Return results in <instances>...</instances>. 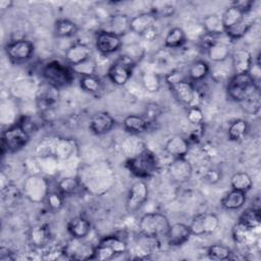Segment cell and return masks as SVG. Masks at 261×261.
Returning a JSON list of instances; mask_svg holds the SVG:
<instances>
[{
	"label": "cell",
	"mask_w": 261,
	"mask_h": 261,
	"mask_svg": "<svg viewBox=\"0 0 261 261\" xmlns=\"http://www.w3.org/2000/svg\"><path fill=\"white\" fill-rule=\"evenodd\" d=\"M125 167L136 177L145 179L154 176L158 172L159 161L151 150L144 148L126 160Z\"/></svg>",
	"instance_id": "1"
},
{
	"label": "cell",
	"mask_w": 261,
	"mask_h": 261,
	"mask_svg": "<svg viewBox=\"0 0 261 261\" xmlns=\"http://www.w3.org/2000/svg\"><path fill=\"white\" fill-rule=\"evenodd\" d=\"M257 91H259V83L255 82L249 72L231 75L226 86L227 96L239 103Z\"/></svg>",
	"instance_id": "2"
},
{
	"label": "cell",
	"mask_w": 261,
	"mask_h": 261,
	"mask_svg": "<svg viewBox=\"0 0 261 261\" xmlns=\"http://www.w3.org/2000/svg\"><path fill=\"white\" fill-rule=\"evenodd\" d=\"M170 223L168 218L158 212H151L144 214L139 221V229L143 237L152 239H162L165 238Z\"/></svg>",
	"instance_id": "3"
},
{
	"label": "cell",
	"mask_w": 261,
	"mask_h": 261,
	"mask_svg": "<svg viewBox=\"0 0 261 261\" xmlns=\"http://www.w3.org/2000/svg\"><path fill=\"white\" fill-rule=\"evenodd\" d=\"M42 74L47 84L59 89L69 85L73 80L74 73L70 65L58 60H52L44 65Z\"/></svg>",
	"instance_id": "4"
},
{
	"label": "cell",
	"mask_w": 261,
	"mask_h": 261,
	"mask_svg": "<svg viewBox=\"0 0 261 261\" xmlns=\"http://www.w3.org/2000/svg\"><path fill=\"white\" fill-rule=\"evenodd\" d=\"M31 135L17 122L2 133L1 152L14 153L20 151L30 141Z\"/></svg>",
	"instance_id": "5"
},
{
	"label": "cell",
	"mask_w": 261,
	"mask_h": 261,
	"mask_svg": "<svg viewBox=\"0 0 261 261\" xmlns=\"http://www.w3.org/2000/svg\"><path fill=\"white\" fill-rule=\"evenodd\" d=\"M134 66L135 61L126 55H122L109 66L108 79L116 86H123L129 81Z\"/></svg>",
	"instance_id": "6"
},
{
	"label": "cell",
	"mask_w": 261,
	"mask_h": 261,
	"mask_svg": "<svg viewBox=\"0 0 261 261\" xmlns=\"http://www.w3.org/2000/svg\"><path fill=\"white\" fill-rule=\"evenodd\" d=\"M149 197L148 185L144 179H137L129 188L125 200V209L129 213H134L142 208Z\"/></svg>",
	"instance_id": "7"
},
{
	"label": "cell",
	"mask_w": 261,
	"mask_h": 261,
	"mask_svg": "<svg viewBox=\"0 0 261 261\" xmlns=\"http://www.w3.org/2000/svg\"><path fill=\"white\" fill-rule=\"evenodd\" d=\"M49 192V182L42 176L31 175L23 182L24 196L32 202L39 203L45 201Z\"/></svg>",
	"instance_id": "8"
},
{
	"label": "cell",
	"mask_w": 261,
	"mask_h": 261,
	"mask_svg": "<svg viewBox=\"0 0 261 261\" xmlns=\"http://www.w3.org/2000/svg\"><path fill=\"white\" fill-rule=\"evenodd\" d=\"M5 51L10 61L13 63H21L32 57L34 53V46L28 40L16 39L6 45Z\"/></svg>",
	"instance_id": "9"
},
{
	"label": "cell",
	"mask_w": 261,
	"mask_h": 261,
	"mask_svg": "<svg viewBox=\"0 0 261 261\" xmlns=\"http://www.w3.org/2000/svg\"><path fill=\"white\" fill-rule=\"evenodd\" d=\"M189 226L193 236L210 234L218 228L219 219L213 213H203L195 216Z\"/></svg>",
	"instance_id": "10"
},
{
	"label": "cell",
	"mask_w": 261,
	"mask_h": 261,
	"mask_svg": "<svg viewBox=\"0 0 261 261\" xmlns=\"http://www.w3.org/2000/svg\"><path fill=\"white\" fill-rule=\"evenodd\" d=\"M59 89L46 83L37 93V107L41 112H49L53 110L59 101Z\"/></svg>",
	"instance_id": "11"
},
{
	"label": "cell",
	"mask_w": 261,
	"mask_h": 261,
	"mask_svg": "<svg viewBox=\"0 0 261 261\" xmlns=\"http://www.w3.org/2000/svg\"><path fill=\"white\" fill-rule=\"evenodd\" d=\"M94 252L95 247L84 243L82 239L72 238L71 241L65 245L63 248V254L70 259L76 260H89L94 259Z\"/></svg>",
	"instance_id": "12"
},
{
	"label": "cell",
	"mask_w": 261,
	"mask_h": 261,
	"mask_svg": "<svg viewBox=\"0 0 261 261\" xmlns=\"http://www.w3.org/2000/svg\"><path fill=\"white\" fill-rule=\"evenodd\" d=\"M95 45L100 53L104 55L112 54L121 48L122 38L109 31H100L96 35Z\"/></svg>",
	"instance_id": "13"
},
{
	"label": "cell",
	"mask_w": 261,
	"mask_h": 261,
	"mask_svg": "<svg viewBox=\"0 0 261 261\" xmlns=\"http://www.w3.org/2000/svg\"><path fill=\"white\" fill-rule=\"evenodd\" d=\"M170 91L173 93L174 97L177 101L180 103L187 105V106H198L197 100H198V93L193 85L192 82L189 80L182 81L172 87L169 88Z\"/></svg>",
	"instance_id": "14"
},
{
	"label": "cell",
	"mask_w": 261,
	"mask_h": 261,
	"mask_svg": "<svg viewBox=\"0 0 261 261\" xmlns=\"http://www.w3.org/2000/svg\"><path fill=\"white\" fill-rule=\"evenodd\" d=\"M168 173L172 180L182 184L191 178L193 174V166L186 157L173 158L168 165Z\"/></svg>",
	"instance_id": "15"
},
{
	"label": "cell",
	"mask_w": 261,
	"mask_h": 261,
	"mask_svg": "<svg viewBox=\"0 0 261 261\" xmlns=\"http://www.w3.org/2000/svg\"><path fill=\"white\" fill-rule=\"evenodd\" d=\"M115 124L111 114L106 111H100L92 115L89 122L90 130L95 135H105L109 133Z\"/></svg>",
	"instance_id": "16"
},
{
	"label": "cell",
	"mask_w": 261,
	"mask_h": 261,
	"mask_svg": "<svg viewBox=\"0 0 261 261\" xmlns=\"http://www.w3.org/2000/svg\"><path fill=\"white\" fill-rule=\"evenodd\" d=\"M192 236L190 226L188 224L176 222L170 224L168 232L165 237L167 244L171 247H179L186 244Z\"/></svg>",
	"instance_id": "17"
},
{
	"label": "cell",
	"mask_w": 261,
	"mask_h": 261,
	"mask_svg": "<svg viewBox=\"0 0 261 261\" xmlns=\"http://www.w3.org/2000/svg\"><path fill=\"white\" fill-rule=\"evenodd\" d=\"M233 74L248 73L254 62L250 51L244 48L237 49L230 53Z\"/></svg>",
	"instance_id": "18"
},
{
	"label": "cell",
	"mask_w": 261,
	"mask_h": 261,
	"mask_svg": "<svg viewBox=\"0 0 261 261\" xmlns=\"http://www.w3.org/2000/svg\"><path fill=\"white\" fill-rule=\"evenodd\" d=\"M92 49L84 43H74L69 46L65 52V60L68 64L74 65L81 63L91 57Z\"/></svg>",
	"instance_id": "19"
},
{
	"label": "cell",
	"mask_w": 261,
	"mask_h": 261,
	"mask_svg": "<svg viewBox=\"0 0 261 261\" xmlns=\"http://www.w3.org/2000/svg\"><path fill=\"white\" fill-rule=\"evenodd\" d=\"M164 149L173 158H181L187 156L190 150V143L185 137L175 135L167 140Z\"/></svg>",
	"instance_id": "20"
},
{
	"label": "cell",
	"mask_w": 261,
	"mask_h": 261,
	"mask_svg": "<svg viewBox=\"0 0 261 261\" xmlns=\"http://www.w3.org/2000/svg\"><path fill=\"white\" fill-rule=\"evenodd\" d=\"M155 19V16L150 11L139 13L129 18V31L136 35L142 36L144 32L154 25Z\"/></svg>",
	"instance_id": "21"
},
{
	"label": "cell",
	"mask_w": 261,
	"mask_h": 261,
	"mask_svg": "<svg viewBox=\"0 0 261 261\" xmlns=\"http://www.w3.org/2000/svg\"><path fill=\"white\" fill-rule=\"evenodd\" d=\"M253 23H254L253 12L252 11L247 12V13H245L244 17L242 18V20L240 22H238L233 27L225 30L224 34L227 36V38L229 40L241 39L248 33V31L252 28Z\"/></svg>",
	"instance_id": "22"
},
{
	"label": "cell",
	"mask_w": 261,
	"mask_h": 261,
	"mask_svg": "<svg viewBox=\"0 0 261 261\" xmlns=\"http://www.w3.org/2000/svg\"><path fill=\"white\" fill-rule=\"evenodd\" d=\"M122 124L123 127L132 134H142L147 132L152 123L144 115L129 114L124 117Z\"/></svg>",
	"instance_id": "23"
},
{
	"label": "cell",
	"mask_w": 261,
	"mask_h": 261,
	"mask_svg": "<svg viewBox=\"0 0 261 261\" xmlns=\"http://www.w3.org/2000/svg\"><path fill=\"white\" fill-rule=\"evenodd\" d=\"M68 233L75 239H85L91 231V222L83 216H76L67 223Z\"/></svg>",
	"instance_id": "24"
},
{
	"label": "cell",
	"mask_w": 261,
	"mask_h": 261,
	"mask_svg": "<svg viewBox=\"0 0 261 261\" xmlns=\"http://www.w3.org/2000/svg\"><path fill=\"white\" fill-rule=\"evenodd\" d=\"M246 193L231 189L221 199V206L226 210H239L246 203Z\"/></svg>",
	"instance_id": "25"
},
{
	"label": "cell",
	"mask_w": 261,
	"mask_h": 261,
	"mask_svg": "<svg viewBox=\"0 0 261 261\" xmlns=\"http://www.w3.org/2000/svg\"><path fill=\"white\" fill-rule=\"evenodd\" d=\"M207 55L213 62H223L230 56V48L224 41L218 39L207 50Z\"/></svg>",
	"instance_id": "26"
},
{
	"label": "cell",
	"mask_w": 261,
	"mask_h": 261,
	"mask_svg": "<svg viewBox=\"0 0 261 261\" xmlns=\"http://www.w3.org/2000/svg\"><path fill=\"white\" fill-rule=\"evenodd\" d=\"M30 243L35 248H43L50 241V230L45 225H36L30 231Z\"/></svg>",
	"instance_id": "27"
},
{
	"label": "cell",
	"mask_w": 261,
	"mask_h": 261,
	"mask_svg": "<svg viewBox=\"0 0 261 261\" xmlns=\"http://www.w3.org/2000/svg\"><path fill=\"white\" fill-rule=\"evenodd\" d=\"M255 234V230L249 228L245 224L238 221L231 229V236L236 243L241 245H251L253 242V237Z\"/></svg>",
	"instance_id": "28"
},
{
	"label": "cell",
	"mask_w": 261,
	"mask_h": 261,
	"mask_svg": "<svg viewBox=\"0 0 261 261\" xmlns=\"http://www.w3.org/2000/svg\"><path fill=\"white\" fill-rule=\"evenodd\" d=\"M210 72L209 64L204 60L194 61L188 70V80L190 82H201Z\"/></svg>",
	"instance_id": "29"
},
{
	"label": "cell",
	"mask_w": 261,
	"mask_h": 261,
	"mask_svg": "<svg viewBox=\"0 0 261 261\" xmlns=\"http://www.w3.org/2000/svg\"><path fill=\"white\" fill-rule=\"evenodd\" d=\"M109 23H110L109 32L119 36L120 38L126 35L127 32L129 31V18L125 14L117 13L112 15Z\"/></svg>",
	"instance_id": "30"
},
{
	"label": "cell",
	"mask_w": 261,
	"mask_h": 261,
	"mask_svg": "<svg viewBox=\"0 0 261 261\" xmlns=\"http://www.w3.org/2000/svg\"><path fill=\"white\" fill-rule=\"evenodd\" d=\"M77 25L70 19L60 18L54 24V33L58 38H69L77 33Z\"/></svg>",
	"instance_id": "31"
},
{
	"label": "cell",
	"mask_w": 261,
	"mask_h": 261,
	"mask_svg": "<svg viewBox=\"0 0 261 261\" xmlns=\"http://www.w3.org/2000/svg\"><path fill=\"white\" fill-rule=\"evenodd\" d=\"M186 40L187 35L185 31L179 27H175L170 29L166 34V37L164 39V45L165 47L171 49L179 48L186 43Z\"/></svg>",
	"instance_id": "32"
},
{
	"label": "cell",
	"mask_w": 261,
	"mask_h": 261,
	"mask_svg": "<svg viewBox=\"0 0 261 261\" xmlns=\"http://www.w3.org/2000/svg\"><path fill=\"white\" fill-rule=\"evenodd\" d=\"M239 221L249 228L256 230L260 226L261 216H260V209L256 207H251L246 209L240 216Z\"/></svg>",
	"instance_id": "33"
},
{
	"label": "cell",
	"mask_w": 261,
	"mask_h": 261,
	"mask_svg": "<svg viewBox=\"0 0 261 261\" xmlns=\"http://www.w3.org/2000/svg\"><path fill=\"white\" fill-rule=\"evenodd\" d=\"M244 15H245V12H243L240 8H238L234 5H231L228 8H226L224 12L220 15L224 31L233 27L238 22H240L244 17Z\"/></svg>",
	"instance_id": "34"
},
{
	"label": "cell",
	"mask_w": 261,
	"mask_h": 261,
	"mask_svg": "<svg viewBox=\"0 0 261 261\" xmlns=\"http://www.w3.org/2000/svg\"><path fill=\"white\" fill-rule=\"evenodd\" d=\"M230 186H231V189H233V190H237V191H240L243 193H247L248 191L251 190V188L253 186V180L247 172L239 171L231 175Z\"/></svg>",
	"instance_id": "35"
},
{
	"label": "cell",
	"mask_w": 261,
	"mask_h": 261,
	"mask_svg": "<svg viewBox=\"0 0 261 261\" xmlns=\"http://www.w3.org/2000/svg\"><path fill=\"white\" fill-rule=\"evenodd\" d=\"M203 28L206 34L210 35H222L224 34V28L222 24L221 16L218 14H209L203 19Z\"/></svg>",
	"instance_id": "36"
},
{
	"label": "cell",
	"mask_w": 261,
	"mask_h": 261,
	"mask_svg": "<svg viewBox=\"0 0 261 261\" xmlns=\"http://www.w3.org/2000/svg\"><path fill=\"white\" fill-rule=\"evenodd\" d=\"M82 187V182L80 179L73 177V176H66L62 177L57 182V190L63 195V196H71L76 194Z\"/></svg>",
	"instance_id": "37"
},
{
	"label": "cell",
	"mask_w": 261,
	"mask_h": 261,
	"mask_svg": "<svg viewBox=\"0 0 261 261\" xmlns=\"http://www.w3.org/2000/svg\"><path fill=\"white\" fill-rule=\"evenodd\" d=\"M249 130V124L245 119L239 118L233 120L227 129V136L230 141L242 140Z\"/></svg>",
	"instance_id": "38"
},
{
	"label": "cell",
	"mask_w": 261,
	"mask_h": 261,
	"mask_svg": "<svg viewBox=\"0 0 261 261\" xmlns=\"http://www.w3.org/2000/svg\"><path fill=\"white\" fill-rule=\"evenodd\" d=\"M57 143V137H47L39 142L36 148V153L41 158H47L55 156V148Z\"/></svg>",
	"instance_id": "39"
},
{
	"label": "cell",
	"mask_w": 261,
	"mask_h": 261,
	"mask_svg": "<svg viewBox=\"0 0 261 261\" xmlns=\"http://www.w3.org/2000/svg\"><path fill=\"white\" fill-rule=\"evenodd\" d=\"M99 243H102V244L110 247L115 252V254L117 256L124 254L127 250L126 242L121 237H117L114 234L104 237L103 239H101L99 241Z\"/></svg>",
	"instance_id": "40"
},
{
	"label": "cell",
	"mask_w": 261,
	"mask_h": 261,
	"mask_svg": "<svg viewBox=\"0 0 261 261\" xmlns=\"http://www.w3.org/2000/svg\"><path fill=\"white\" fill-rule=\"evenodd\" d=\"M207 255L212 260H227L231 258V250L221 244H213L207 248Z\"/></svg>",
	"instance_id": "41"
},
{
	"label": "cell",
	"mask_w": 261,
	"mask_h": 261,
	"mask_svg": "<svg viewBox=\"0 0 261 261\" xmlns=\"http://www.w3.org/2000/svg\"><path fill=\"white\" fill-rule=\"evenodd\" d=\"M74 147V142L72 140L65 138H57L54 157L65 159L72 154Z\"/></svg>",
	"instance_id": "42"
},
{
	"label": "cell",
	"mask_w": 261,
	"mask_h": 261,
	"mask_svg": "<svg viewBox=\"0 0 261 261\" xmlns=\"http://www.w3.org/2000/svg\"><path fill=\"white\" fill-rule=\"evenodd\" d=\"M72 71L74 74H79L82 76H88V75H95V72L97 70V64L95 62L94 59H92V57H90L89 59L74 64V65H70Z\"/></svg>",
	"instance_id": "43"
},
{
	"label": "cell",
	"mask_w": 261,
	"mask_h": 261,
	"mask_svg": "<svg viewBox=\"0 0 261 261\" xmlns=\"http://www.w3.org/2000/svg\"><path fill=\"white\" fill-rule=\"evenodd\" d=\"M80 87L89 94H97L102 89V83L96 75L82 76L80 79Z\"/></svg>",
	"instance_id": "44"
},
{
	"label": "cell",
	"mask_w": 261,
	"mask_h": 261,
	"mask_svg": "<svg viewBox=\"0 0 261 261\" xmlns=\"http://www.w3.org/2000/svg\"><path fill=\"white\" fill-rule=\"evenodd\" d=\"M142 84L144 89L149 93H155L160 89L161 82L157 73L152 71H146L142 75Z\"/></svg>",
	"instance_id": "45"
},
{
	"label": "cell",
	"mask_w": 261,
	"mask_h": 261,
	"mask_svg": "<svg viewBox=\"0 0 261 261\" xmlns=\"http://www.w3.org/2000/svg\"><path fill=\"white\" fill-rule=\"evenodd\" d=\"M150 12L156 17H170L175 12V6L170 2H155Z\"/></svg>",
	"instance_id": "46"
},
{
	"label": "cell",
	"mask_w": 261,
	"mask_h": 261,
	"mask_svg": "<svg viewBox=\"0 0 261 261\" xmlns=\"http://www.w3.org/2000/svg\"><path fill=\"white\" fill-rule=\"evenodd\" d=\"M242 108L250 113V114H257L260 110V93L259 91L255 92L253 95L248 97L246 100L241 102Z\"/></svg>",
	"instance_id": "47"
},
{
	"label": "cell",
	"mask_w": 261,
	"mask_h": 261,
	"mask_svg": "<svg viewBox=\"0 0 261 261\" xmlns=\"http://www.w3.org/2000/svg\"><path fill=\"white\" fill-rule=\"evenodd\" d=\"M63 200H64V196L58 190L50 191L45 199L48 207L55 211L59 210L63 206Z\"/></svg>",
	"instance_id": "48"
},
{
	"label": "cell",
	"mask_w": 261,
	"mask_h": 261,
	"mask_svg": "<svg viewBox=\"0 0 261 261\" xmlns=\"http://www.w3.org/2000/svg\"><path fill=\"white\" fill-rule=\"evenodd\" d=\"M187 119L192 125L204 123V114L199 106H190L187 111Z\"/></svg>",
	"instance_id": "49"
},
{
	"label": "cell",
	"mask_w": 261,
	"mask_h": 261,
	"mask_svg": "<svg viewBox=\"0 0 261 261\" xmlns=\"http://www.w3.org/2000/svg\"><path fill=\"white\" fill-rule=\"evenodd\" d=\"M20 198V193L12 185L7 184V186L2 188V199L6 204H13Z\"/></svg>",
	"instance_id": "50"
},
{
	"label": "cell",
	"mask_w": 261,
	"mask_h": 261,
	"mask_svg": "<svg viewBox=\"0 0 261 261\" xmlns=\"http://www.w3.org/2000/svg\"><path fill=\"white\" fill-rule=\"evenodd\" d=\"M165 83L168 85V87H172L182 81L188 80V75L185 74L181 70H172L169 73H167L164 77Z\"/></svg>",
	"instance_id": "51"
},
{
	"label": "cell",
	"mask_w": 261,
	"mask_h": 261,
	"mask_svg": "<svg viewBox=\"0 0 261 261\" xmlns=\"http://www.w3.org/2000/svg\"><path fill=\"white\" fill-rule=\"evenodd\" d=\"M204 129H205L204 123L197 124V125H192V128H191L190 133L188 134V137H185V138L188 140V142L190 144L191 143H198L204 135Z\"/></svg>",
	"instance_id": "52"
},
{
	"label": "cell",
	"mask_w": 261,
	"mask_h": 261,
	"mask_svg": "<svg viewBox=\"0 0 261 261\" xmlns=\"http://www.w3.org/2000/svg\"><path fill=\"white\" fill-rule=\"evenodd\" d=\"M161 114V108L158 104L156 103H150L146 106L144 116L151 122L153 123Z\"/></svg>",
	"instance_id": "53"
},
{
	"label": "cell",
	"mask_w": 261,
	"mask_h": 261,
	"mask_svg": "<svg viewBox=\"0 0 261 261\" xmlns=\"http://www.w3.org/2000/svg\"><path fill=\"white\" fill-rule=\"evenodd\" d=\"M220 177H221V173L217 169H210L206 171L205 174L203 175V179L210 185L216 184L220 179Z\"/></svg>",
	"instance_id": "54"
},
{
	"label": "cell",
	"mask_w": 261,
	"mask_h": 261,
	"mask_svg": "<svg viewBox=\"0 0 261 261\" xmlns=\"http://www.w3.org/2000/svg\"><path fill=\"white\" fill-rule=\"evenodd\" d=\"M232 5L237 6L238 8H240L243 12H250L253 10V5L254 2L251 0H241V1H236L232 3Z\"/></svg>",
	"instance_id": "55"
},
{
	"label": "cell",
	"mask_w": 261,
	"mask_h": 261,
	"mask_svg": "<svg viewBox=\"0 0 261 261\" xmlns=\"http://www.w3.org/2000/svg\"><path fill=\"white\" fill-rule=\"evenodd\" d=\"M156 36H157V31H156V29L153 25V27L149 28L146 32H144L141 37L144 38L147 41H153L156 38Z\"/></svg>",
	"instance_id": "56"
},
{
	"label": "cell",
	"mask_w": 261,
	"mask_h": 261,
	"mask_svg": "<svg viewBox=\"0 0 261 261\" xmlns=\"http://www.w3.org/2000/svg\"><path fill=\"white\" fill-rule=\"evenodd\" d=\"M13 4L12 1H7V0H2L0 1V8L5 9V8H10V6Z\"/></svg>",
	"instance_id": "57"
}]
</instances>
